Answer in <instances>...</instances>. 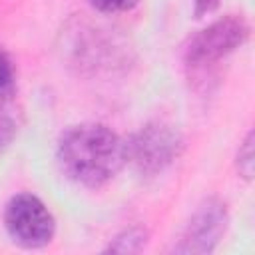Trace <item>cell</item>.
<instances>
[{"instance_id": "obj_7", "label": "cell", "mask_w": 255, "mask_h": 255, "mask_svg": "<svg viewBox=\"0 0 255 255\" xmlns=\"http://www.w3.org/2000/svg\"><path fill=\"white\" fill-rule=\"evenodd\" d=\"M237 169H239V175L241 177H245L247 181L251 179V175H253V133L251 131L247 133V137L239 145V151H237Z\"/></svg>"}, {"instance_id": "obj_4", "label": "cell", "mask_w": 255, "mask_h": 255, "mask_svg": "<svg viewBox=\"0 0 255 255\" xmlns=\"http://www.w3.org/2000/svg\"><path fill=\"white\" fill-rule=\"evenodd\" d=\"M126 163L129 161L139 173L153 175L163 171L181 151V137L173 126L163 122L145 124L124 141Z\"/></svg>"}, {"instance_id": "obj_6", "label": "cell", "mask_w": 255, "mask_h": 255, "mask_svg": "<svg viewBox=\"0 0 255 255\" xmlns=\"http://www.w3.org/2000/svg\"><path fill=\"white\" fill-rule=\"evenodd\" d=\"M14 90V66L10 58L0 52V104H8Z\"/></svg>"}, {"instance_id": "obj_1", "label": "cell", "mask_w": 255, "mask_h": 255, "mask_svg": "<svg viewBox=\"0 0 255 255\" xmlns=\"http://www.w3.org/2000/svg\"><path fill=\"white\" fill-rule=\"evenodd\" d=\"M56 159L68 179L96 189L112 181L124 167L126 145L124 139L104 124H76L62 131Z\"/></svg>"}, {"instance_id": "obj_5", "label": "cell", "mask_w": 255, "mask_h": 255, "mask_svg": "<svg viewBox=\"0 0 255 255\" xmlns=\"http://www.w3.org/2000/svg\"><path fill=\"white\" fill-rule=\"evenodd\" d=\"M229 225L227 205L217 197L203 199L191 213L179 241L173 245V253L203 255L211 253L223 239Z\"/></svg>"}, {"instance_id": "obj_9", "label": "cell", "mask_w": 255, "mask_h": 255, "mask_svg": "<svg viewBox=\"0 0 255 255\" xmlns=\"http://www.w3.org/2000/svg\"><path fill=\"white\" fill-rule=\"evenodd\" d=\"M14 133V120L6 112V104H0V147L6 143Z\"/></svg>"}, {"instance_id": "obj_2", "label": "cell", "mask_w": 255, "mask_h": 255, "mask_svg": "<svg viewBox=\"0 0 255 255\" xmlns=\"http://www.w3.org/2000/svg\"><path fill=\"white\" fill-rule=\"evenodd\" d=\"M251 26L241 14L221 16L189 38L183 52L185 66L191 70L213 66L241 48L247 42Z\"/></svg>"}, {"instance_id": "obj_8", "label": "cell", "mask_w": 255, "mask_h": 255, "mask_svg": "<svg viewBox=\"0 0 255 255\" xmlns=\"http://www.w3.org/2000/svg\"><path fill=\"white\" fill-rule=\"evenodd\" d=\"M86 2L104 14H118L135 8L139 0H86Z\"/></svg>"}, {"instance_id": "obj_3", "label": "cell", "mask_w": 255, "mask_h": 255, "mask_svg": "<svg viewBox=\"0 0 255 255\" xmlns=\"http://www.w3.org/2000/svg\"><path fill=\"white\" fill-rule=\"evenodd\" d=\"M4 227L10 239L24 249L46 247L56 233L50 209L32 193H16L4 209Z\"/></svg>"}, {"instance_id": "obj_10", "label": "cell", "mask_w": 255, "mask_h": 255, "mask_svg": "<svg viewBox=\"0 0 255 255\" xmlns=\"http://www.w3.org/2000/svg\"><path fill=\"white\" fill-rule=\"evenodd\" d=\"M193 2V14L195 18H201L205 14H211L217 10L219 6V0H191Z\"/></svg>"}]
</instances>
